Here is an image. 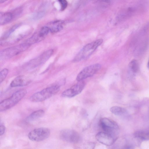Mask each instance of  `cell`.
<instances>
[{
	"label": "cell",
	"mask_w": 149,
	"mask_h": 149,
	"mask_svg": "<svg viewBox=\"0 0 149 149\" xmlns=\"http://www.w3.org/2000/svg\"><path fill=\"white\" fill-rule=\"evenodd\" d=\"M60 136L63 140L71 143H77L80 140V136L78 133L73 130L65 129L62 130L60 132Z\"/></svg>",
	"instance_id": "30bf717a"
},
{
	"label": "cell",
	"mask_w": 149,
	"mask_h": 149,
	"mask_svg": "<svg viewBox=\"0 0 149 149\" xmlns=\"http://www.w3.org/2000/svg\"><path fill=\"white\" fill-rule=\"evenodd\" d=\"M19 26V24H17L14 25L10 28L8 30L4 33L2 37V39H4L7 38L12 33L15 31V30Z\"/></svg>",
	"instance_id": "ffe728a7"
},
{
	"label": "cell",
	"mask_w": 149,
	"mask_h": 149,
	"mask_svg": "<svg viewBox=\"0 0 149 149\" xmlns=\"http://www.w3.org/2000/svg\"><path fill=\"white\" fill-rule=\"evenodd\" d=\"M63 22L60 20H56L51 22L49 24L50 31L52 33H57L62 30L63 28Z\"/></svg>",
	"instance_id": "4fadbf2b"
},
{
	"label": "cell",
	"mask_w": 149,
	"mask_h": 149,
	"mask_svg": "<svg viewBox=\"0 0 149 149\" xmlns=\"http://www.w3.org/2000/svg\"><path fill=\"white\" fill-rule=\"evenodd\" d=\"M101 65L99 63L93 64L83 69L76 77L77 81H80L95 74L100 69Z\"/></svg>",
	"instance_id": "52a82bcc"
},
{
	"label": "cell",
	"mask_w": 149,
	"mask_h": 149,
	"mask_svg": "<svg viewBox=\"0 0 149 149\" xmlns=\"http://www.w3.org/2000/svg\"><path fill=\"white\" fill-rule=\"evenodd\" d=\"M60 90V85H54L35 93L30 97V100L33 102H42L56 93Z\"/></svg>",
	"instance_id": "3957f363"
},
{
	"label": "cell",
	"mask_w": 149,
	"mask_h": 149,
	"mask_svg": "<svg viewBox=\"0 0 149 149\" xmlns=\"http://www.w3.org/2000/svg\"><path fill=\"white\" fill-rule=\"evenodd\" d=\"M129 67L131 70L134 73L136 72L139 69L138 63L136 60L133 59L129 63Z\"/></svg>",
	"instance_id": "ac0fdd59"
},
{
	"label": "cell",
	"mask_w": 149,
	"mask_h": 149,
	"mask_svg": "<svg viewBox=\"0 0 149 149\" xmlns=\"http://www.w3.org/2000/svg\"><path fill=\"white\" fill-rule=\"evenodd\" d=\"M147 66L148 68V69H149V59H148V63H147Z\"/></svg>",
	"instance_id": "4316f807"
},
{
	"label": "cell",
	"mask_w": 149,
	"mask_h": 149,
	"mask_svg": "<svg viewBox=\"0 0 149 149\" xmlns=\"http://www.w3.org/2000/svg\"><path fill=\"white\" fill-rule=\"evenodd\" d=\"M5 130V127L3 124H1L0 127V135L3 134Z\"/></svg>",
	"instance_id": "d4e9b609"
},
{
	"label": "cell",
	"mask_w": 149,
	"mask_h": 149,
	"mask_svg": "<svg viewBox=\"0 0 149 149\" xmlns=\"http://www.w3.org/2000/svg\"><path fill=\"white\" fill-rule=\"evenodd\" d=\"M95 137L98 142L107 146L111 145L116 140L111 135L104 132H98Z\"/></svg>",
	"instance_id": "8fae6325"
},
{
	"label": "cell",
	"mask_w": 149,
	"mask_h": 149,
	"mask_svg": "<svg viewBox=\"0 0 149 149\" xmlns=\"http://www.w3.org/2000/svg\"><path fill=\"white\" fill-rule=\"evenodd\" d=\"M50 134V130L46 128L41 127L34 129L30 132L28 137L30 140L40 141L47 139Z\"/></svg>",
	"instance_id": "8992f818"
},
{
	"label": "cell",
	"mask_w": 149,
	"mask_h": 149,
	"mask_svg": "<svg viewBox=\"0 0 149 149\" xmlns=\"http://www.w3.org/2000/svg\"><path fill=\"white\" fill-rule=\"evenodd\" d=\"M26 93L25 89L18 90L10 97L2 101L0 103V111H5L14 106L25 96Z\"/></svg>",
	"instance_id": "7a4b0ae2"
},
{
	"label": "cell",
	"mask_w": 149,
	"mask_h": 149,
	"mask_svg": "<svg viewBox=\"0 0 149 149\" xmlns=\"http://www.w3.org/2000/svg\"><path fill=\"white\" fill-rule=\"evenodd\" d=\"M85 86V83L83 81H79L70 88L63 91L62 95L64 97L70 98L74 97L81 92Z\"/></svg>",
	"instance_id": "9c48e42d"
},
{
	"label": "cell",
	"mask_w": 149,
	"mask_h": 149,
	"mask_svg": "<svg viewBox=\"0 0 149 149\" xmlns=\"http://www.w3.org/2000/svg\"><path fill=\"white\" fill-rule=\"evenodd\" d=\"M110 111L114 114L118 116L124 115L127 112V110L125 108L117 106L111 107L110 109Z\"/></svg>",
	"instance_id": "e0dca14e"
},
{
	"label": "cell",
	"mask_w": 149,
	"mask_h": 149,
	"mask_svg": "<svg viewBox=\"0 0 149 149\" xmlns=\"http://www.w3.org/2000/svg\"><path fill=\"white\" fill-rule=\"evenodd\" d=\"M8 72V70L6 68H4L1 71L0 73V83L2 82L4 80L7 76Z\"/></svg>",
	"instance_id": "44dd1931"
},
{
	"label": "cell",
	"mask_w": 149,
	"mask_h": 149,
	"mask_svg": "<svg viewBox=\"0 0 149 149\" xmlns=\"http://www.w3.org/2000/svg\"><path fill=\"white\" fill-rule=\"evenodd\" d=\"M53 52V50L51 49L44 52L37 57L29 61L27 65V68L33 69L44 63L51 57Z\"/></svg>",
	"instance_id": "ba28073f"
},
{
	"label": "cell",
	"mask_w": 149,
	"mask_h": 149,
	"mask_svg": "<svg viewBox=\"0 0 149 149\" xmlns=\"http://www.w3.org/2000/svg\"><path fill=\"white\" fill-rule=\"evenodd\" d=\"M134 136L136 138L142 141L149 140V131L138 130L134 132Z\"/></svg>",
	"instance_id": "2e32d148"
},
{
	"label": "cell",
	"mask_w": 149,
	"mask_h": 149,
	"mask_svg": "<svg viewBox=\"0 0 149 149\" xmlns=\"http://www.w3.org/2000/svg\"><path fill=\"white\" fill-rule=\"evenodd\" d=\"M95 145V143L93 142H91L87 143L86 146V149H94Z\"/></svg>",
	"instance_id": "cb8c5ba5"
},
{
	"label": "cell",
	"mask_w": 149,
	"mask_h": 149,
	"mask_svg": "<svg viewBox=\"0 0 149 149\" xmlns=\"http://www.w3.org/2000/svg\"><path fill=\"white\" fill-rule=\"evenodd\" d=\"M13 14V13L9 12L5 13L0 12V24L3 25L11 21L14 17V15Z\"/></svg>",
	"instance_id": "5bb4252c"
},
{
	"label": "cell",
	"mask_w": 149,
	"mask_h": 149,
	"mask_svg": "<svg viewBox=\"0 0 149 149\" xmlns=\"http://www.w3.org/2000/svg\"><path fill=\"white\" fill-rule=\"evenodd\" d=\"M45 13L44 12L40 11L33 14L31 16V19L36 20L40 19L42 17L45 15Z\"/></svg>",
	"instance_id": "7402d4cb"
},
{
	"label": "cell",
	"mask_w": 149,
	"mask_h": 149,
	"mask_svg": "<svg viewBox=\"0 0 149 149\" xmlns=\"http://www.w3.org/2000/svg\"><path fill=\"white\" fill-rule=\"evenodd\" d=\"M31 82L30 79L26 76L21 75L14 79L11 82V87L23 86L28 85Z\"/></svg>",
	"instance_id": "7c38bea8"
},
{
	"label": "cell",
	"mask_w": 149,
	"mask_h": 149,
	"mask_svg": "<svg viewBox=\"0 0 149 149\" xmlns=\"http://www.w3.org/2000/svg\"><path fill=\"white\" fill-rule=\"evenodd\" d=\"M61 6V9L62 10H65L68 5V2L65 0H60L58 1Z\"/></svg>",
	"instance_id": "603a6c76"
},
{
	"label": "cell",
	"mask_w": 149,
	"mask_h": 149,
	"mask_svg": "<svg viewBox=\"0 0 149 149\" xmlns=\"http://www.w3.org/2000/svg\"><path fill=\"white\" fill-rule=\"evenodd\" d=\"M103 41L102 39H99L86 44L76 55L73 61L77 62L88 58L102 44Z\"/></svg>",
	"instance_id": "6da1fadb"
},
{
	"label": "cell",
	"mask_w": 149,
	"mask_h": 149,
	"mask_svg": "<svg viewBox=\"0 0 149 149\" xmlns=\"http://www.w3.org/2000/svg\"><path fill=\"white\" fill-rule=\"evenodd\" d=\"M122 149H134V147L132 145H127L125 146Z\"/></svg>",
	"instance_id": "484cf974"
},
{
	"label": "cell",
	"mask_w": 149,
	"mask_h": 149,
	"mask_svg": "<svg viewBox=\"0 0 149 149\" xmlns=\"http://www.w3.org/2000/svg\"><path fill=\"white\" fill-rule=\"evenodd\" d=\"M50 31L48 26H45L42 27L38 32L40 37L43 39Z\"/></svg>",
	"instance_id": "d6986e66"
},
{
	"label": "cell",
	"mask_w": 149,
	"mask_h": 149,
	"mask_svg": "<svg viewBox=\"0 0 149 149\" xmlns=\"http://www.w3.org/2000/svg\"><path fill=\"white\" fill-rule=\"evenodd\" d=\"M100 123L104 132L111 135L115 139H117L119 128L116 122L107 118H104L100 120Z\"/></svg>",
	"instance_id": "277c9868"
},
{
	"label": "cell",
	"mask_w": 149,
	"mask_h": 149,
	"mask_svg": "<svg viewBox=\"0 0 149 149\" xmlns=\"http://www.w3.org/2000/svg\"><path fill=\"white\" fill-rule=\"evenodd\" d=\"M6 1L5 0H0V3H2L5 2Z\"/></svg>",
	"instance_id": "83f0119b"
},
{
	"label": "cell",
	"mask_w": 149,
	"mask_h": 149,
	"mask_svg": "<svg viewBox=\"0 0 149 149\" xmlns=\"http://www.w3.org/2000/svg\"><path fill=\"white\" fill-rule=\"evenodd\" d=\"M44 113V111L42 109L36 111L30 114L26 118V120L28 122L33 121L42 117Z\"/></svg>",
	"instance_id": "9a60e30c"
},
{
	"label": "cell",
	"mask_w": 149,
	"mask_h": 149,
	"mask_svg": "<svg viewBox=\"0 0 149 149\" xmlns=\"http://www.w3.org/2000/svg\"><path fill=\"white\" fill-rule=\"evenodd\" d=\"M30 45L26 42L5 49L0 52V58L5 59L17 55L26 50Z\"/></svg>",
	"instance_id": "5b68a950"
}]
</instances>
